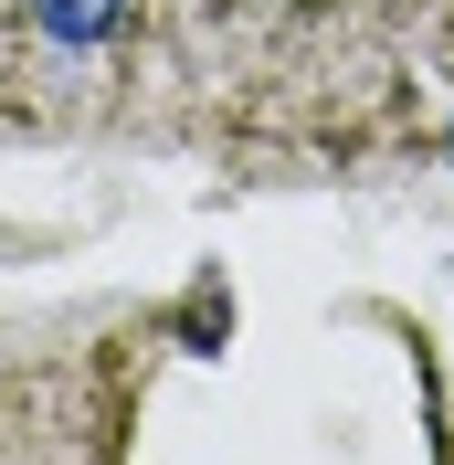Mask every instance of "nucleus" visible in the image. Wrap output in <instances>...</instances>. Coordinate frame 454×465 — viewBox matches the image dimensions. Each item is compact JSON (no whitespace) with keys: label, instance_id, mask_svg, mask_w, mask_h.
Masks as SVG:
<instances>
[{"label":"nucleus","instance_id":"nucleus-1","mask_svg":"<svg viewBox=\"0 0 454 465\" xmlns=\"http://www.w3.org/2000/svg\"><path fill=\"white\" fill-rule=\"evenodd\" d=\"M32 32L43 43H74V54H95V43H116V22H127V0H22Z\"/></svg>","mask_w":454,"mask_h":465}]
</instances>
